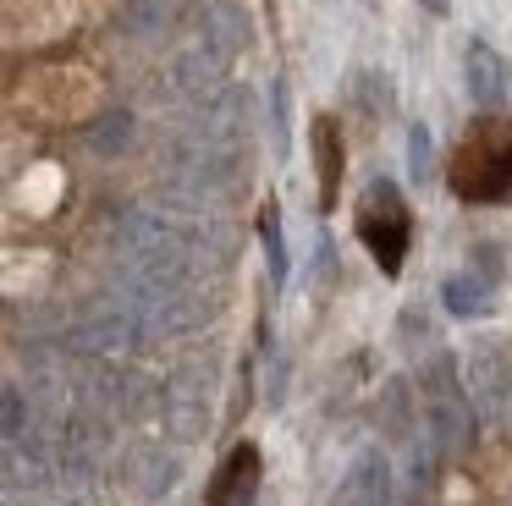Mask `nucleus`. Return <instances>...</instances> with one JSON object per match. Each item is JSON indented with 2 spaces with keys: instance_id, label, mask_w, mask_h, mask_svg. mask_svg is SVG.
Instances as JSON below:
<instances>
[{
  "instance_id": "nucleus-7",
  "label": "nucleus",
  "mask_w": 512,
  "mask_h": 506,
  "mask_svg": "<svg viewBox=\"0 0 512 506\" xmlns=\"http://www.w3.org/2000/svg\"><path fill=\"white\" fill-rule=\"evenodd\" d=\"M309 143H314V176H320V204L331 209L336 204V187H342V132H336V121L331 116H314Z\"/></svg>"
},
{
  "instance_id": "nucleus-4",
  "label": "nucleus",
  "mask_w": 512,
  "mask_h": 506,
  "mask_svg": "<svg viewBox=\"0 0 512 506\" xmlns=\"http://www.w3.org/2000/svg\"><path fill=\"white\" fill-rule=\"evenodd\" d=\"M254 495H259V446L254 440H237L226 451V462L215 468L204 506H254Z\"/></svg>"
},
{
  "instance_id": "nucleus-11",
  "label": "nucleus",
  "mask_w": 512,
  "mask_h": 506,
  "mask_svg": "<svg viewBox=\"0 0 512 506\" xmlns=\"http://www.w3.org/2000/svg\"><path fill=\"white\" fill-rule=\"evenodd\" d=\"M17 435H23V396L6 391V440H17Z\"/></svg>"
},
{
  "instance_id": "nucleus-5",
  "label": "nucleus",
  "mask_w": 512,
  "mask_h": 506,
  "mask_svg": "<svg viewBox=\"0 0 512 506\" xmlns=\"http://www.w3.org/2000/svg\"><path fill=\"white\" fill-rule=\"evenodd\" d=\"M463 83H468V99H474V105H485V110H496L501 99H507L512 72H507V61H501L496 44L468 39V50H463Z\"/></svg>"
},
{
  "instance_id": "nucleus-2",
  "label": "nucleus",
  "mask_w": 512,
  "mask_h": 506,
  "mask_svg": "<svg viewBox=\"0 0 512 506\" xmlns=\"http://www.w3.org/2000/svg\"><path fill=\"white\" fill-rule=\"evenodd\" d=\"M358 237H364L369 259L380 264V275H397L402 259H408V237H413V215L402 204L397 182L375 176L358 198Z\"/></svg>"
},
{
  "instance_id": "nucleus-10",
  "label": "nucleus",
  "mask_w": 512,
  "mask_h": 506,
  "mask_svg": "<svg viewBox=\"0 0 512 506\" xmlns=\"http://www.w3.org/2000/svg\"><path fill=\"white\" fill-rule=\"evenodd\" d=\"M408 171H413V182H430V171H435V138H430V127H408Z\"/></svg>"
},
{
  "instance_id": "nucleus-9",
  "label": "nucleus",
  "mask_w": 512,
  "mask_h": 506,
  "mask_svg": "<svg viewBox=\"0 0 512 506\" xmlns=\"http://www.w3.org/2000/svg\"><path fill=\"white\" fill-rule=\"evenodd\" d=\"M259 237H265V253H270V275H276V281H287V248H281V215H276V204L259 209Z\"/></svg>"
},
{
  "instance_id": "nucleus-3",
  "label": "nucleus",
  "mask_w": 512,
  "mask_h": 506,
  "mask_svg": "<svg viewBox=\"0 0 512 506\" xmlns=\"http://www.w3.org/2000/svg\"><path fill=\"white\" fill-rule=\"evenodd\" d=\"M424 435L441 457H463L474 446V413H468L452 358H435L430 374H424Z\"/></svg>"
},
{
  "instance_id": "nucleus-6",
  "label": "nucleus",
  "mask_w": 512,
  "mask_h": 506,
  "mask_svg": "<svg viewBox=\"0 0 512 506\" xmlns=\"http://www.w3.org/2000/svg\"><path fill=\"white\" fill-rule=\"evenodd\" d=\"M347 506H391V462L386 451H358L353 468H347V484H342Z\"/></svg>"
},
{
  "instance_id": "nucleus-1",
  "label": "nucleus",
  "mask_w": 512,
  "mask_h": 506,
  "mask_svg": "<svg viewBox=\"0 0 512 506\" xmlns=\"http://www.w3.org/2000/svg\"><path fill=\"white\" fill-rule=\"evenodd\" d=\"M452 193L468 204H496L512 193V127L507 121H474L452 160Z\"/></svg>"
},
{
  "instance_id": "nucleus-12",
  "label": "nucleus",
  "mask_w": 512,
  "mask_h": 506,
  "mask_svg": "<svg viewBox=\"0 0 512 506\" xmlns=\"http://www.w3.org/2000/svg\"><path fill=\"white\" fill-rule=\"evenodd\" d=\"M424 11H430V17H446V11H452V0H419Z\"/></svg>"
},
{
  "instance_id": "nucleus-8",
  "label": "nucleus",
  "mask_w": 512,
  "mask_h": 506,
  "mask_svg": "<svg viewBox=\"0 0 512 506\" xmlns=\"http://www.w3.org/2000/svg\"><path fill=\"white\" fill-rule=\"evenodd\" d=\"M446 308H452L457 319H474V314H490V281L485 275H452V281L441 286Z\"/></svg>"
}]
</instances>
